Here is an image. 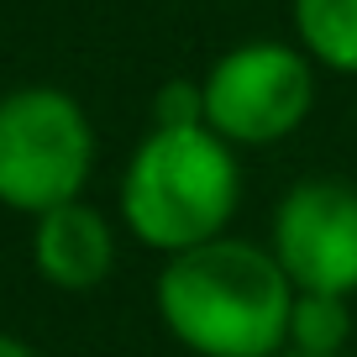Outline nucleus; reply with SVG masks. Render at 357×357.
<instances>
[{
    "label": "nucleus",
    "mask_w": 357,
    "mask_h": 357,
    "mask_svg": "<svg viewBox=\"0 0 357 357\" xmlns=\"http://www.w3.org/2000/svg\"><path fill=\"white\" fill-rule=\"evenodd\" d=\"M205 121V89L200 79H163L153 95V126H195Z\"/></svg>",
    "instance_id": "1a4fd4ad"
},
{
    "label": "nucleus",
    "mask_w": 357,
    "mask_h": 357,
    "mask_svg": "<svg viewBox=\"0 0 357 357\" xmlns=\"http://www.w3.org/2000/svg\"><path fill=\"white\" fill-rule=\"evenodd\" d=\"M268 247L294 289L357 294V184L310 174L279 195Z\"/></svg>",
    "instance_id": "39448f33"
},
{
    "label": "nucleus",
    "mask_w": 357,
    "mask_h": 357,
    "mask_svg": "<svg viewBox=\"0 0 357 357\" xmlns=\"http://www.w3.org/2000/svg\"><path fill=\"white\" fill-rule=\"evenodd\" d=\"M236 205H242V158L205 121L147 126L116 178V221L158 257L231 231Z\"/></svg>",
    "instance_id": "f03ea898"
},
{
    "label": "nucleus",
    "mask_w": 357,
    "mask_h": 357,
    "mask_svg": "<svg viewBox=\"0 0 357 357\" xmlns=\"http://www.w3.org/2000/svg\"><path fill=\"white\" fill-rule=\"evenodd\" d=\"M153 305L190 357H279L289 347L294 284L268 242L221 231L163 257Z\"/></svg>",
    "instance_id": "f257e3e1"
},
{
    "label": "nucleus",
    "mask_w": 357,
    "mask_h": 357,
    "mask_svg": "<svg viewBox=\"0 0 357 357\" xmlns=\"http://www.w3.org/2000/svg\"><path fill=\"white\" fill-rule=\"evenodd\" d=\"M116 257H121L116 221L100 205H89L84 195L32 215V268L47 289L95 294L116 273Z\"/></svg>",
    "instance_id": "423d86ee"
},
{
    "label": "nucleus",
    "mask_w": 357,
    "mask_h": 357,
    "mask_svg": "<svg viewBox=\"0 0 357 357\" xmlns=\"http://www.w3.org/2000/svg\"><path fill=\"white\" fill-rule=\"evenodd\" d=\"M95 121L79 95L58 84H16L0 95V205L11 215H43L79 200L95 178Z\"/></svg>",
    "instance_id": "7ed1b4c3"
},
{
    "label": "nucleus",
    "mask_w": 357,
    "mask_h": 357,
    "mask_svg": "<svg viewBox=\"0 0 357 357\" xmlns=\"http://www.w3.org/2000/svg\"><path fill=\"white\" fill-rule=\"evenodd\" d=\"M352 294H321V289H294L289 310V347L300 352H347L352 347Z\"/></svg>",
    "instance_id": "6e6552de"
},
{
    "label": "nucleus",
    "mask_w": 357,
    "mask_h": 357,
    "mask_svg": "<svg viewBox=\"0 0 357 357\" xmlns=\"http://www.w3.org/2000/svg\"><path fill=\"white\" fill-rule=\"evenodd\" d=\"M289 26L321 74L357 79V0H289Z\"/></svg>",
    "instance_id": "0eeeda50"
},
{
    "label": "nucleus",
    "mask_w": 357,
    "mask_h": 357,
    "mask_svg": "<svg viewBox=\"0 0 357 357\" xmlns=\"http://www.w3.org/2000/svg\"><path fill=\"white\" fill-rule=\"evenodd\" d=\"M279 357H352V352H300V347H284Z\"/></svg>",
    "instance_id": "9b49d317"
},
{
    "label": "nucleus",
    "mask_w": 357,
    "mask_h": 357,
    "mask_svg": "<svg viewBox=\"0 0 357 357\" xmlns=\"http://www.w3.org/2000/svg\"><path fill=\"white\" fill-rule=\"evenodd\" d=\"M0 357H37V347L16 331H0Z\"/></svg>",
    "instance_id": "9d476101"
},
{
    "label": "nucleus",
    "mask_w": 357,
    "mask_h": 357,
    "mask_svg": "<svg viewBox=\"0 0 357 357\" xmlns=\"http://www.w3.org/2000/svg\"><path fill=\"white\" fill-rule=\"evenodd\" d=\"M205 126L242 153V147H279L310 121L321 68L300 43L284 37H247L226 47L200 74Z\"/></svg>",
    "instance_id": "20e7f679"
}]
</instances>
